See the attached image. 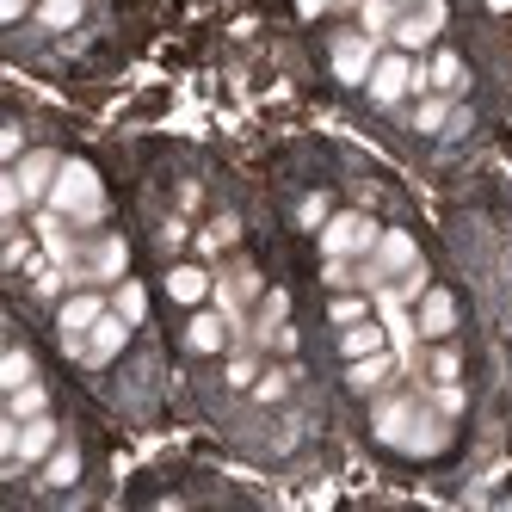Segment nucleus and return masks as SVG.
I'll return each instance as SVG.
<instances>
[{"instance_id": "nucleus-1", "label": "nucleus", "mask_w": 512, "mask_h": 512, "mask_svg": "<svg viewBox=\"0 0 512 512\" xmlns=\"http://www.w3.org/2000/svg\"><path fill=\"white\" fill-rule=\"evenodd\" d=\"M50 210H62L68 223L93 229L99 216H105V186H99V173H93L87 161H62L56 186H50Z\"/></svg>"}, {"instance_id": "nucleus-2", "label": "nucleus", "mask_w": 512, "mask_h": 512, "mask_svg": "<svg viewBox=\"0 0 512 512\" xmlns=\"http://www.w3.org/2000/svg\"><path fill=\"white\" fill-rule=\"evenodd\" d=\"M426 62H414V50H395V56H377L371 68V99L377 105H401L408 93H426Z\"/></svg>"}, {"instance_id": "nucleus-3", "label": "nucleus", "mask_w": 512, "mask_h": 512, "mask_svg": "<svg viewBox=\"0 0 512 512\" xmlns=\"http://www.w3.org/2000/svg\"><path fill=\"white\" fill-rule=\"evenodd\" d=\"M377 235L383 229L364 210H340V216H327V223H321V253H327V260H364V253L377 247Z\"/></svg>"}, {"instance_id": "nucleus-4", "label": "nucleus", "mask_w": 512, "mask_h": 512, "mask_svg": "<svg viewBox=\"0 0 512 512\" xmlns=\"http://www.w3.org/2000/svg\"><path fill=\"white\" fill-rule=\"evenodd\" d=\"M334 81L346 87H371V68H377V38L371 31H346V38H334Z\"/></svg>"}, {"instance_id": "nucleus-5", "label": "nucleus", "mask_w": 512, "mask_h": 512, "mask_svg": "<svg viewBox=\"0 0 512 512\" xmlns=\"http://www.w3.org/2000/svg\"><path fill=\"white\" fill-rule=\"evenodd\" d=\"M50 451H56V420H50V414L19 420V445H13V457H7V475H19V469H31V463H44Z\"/></svg>"}, {"instance_id": "nucleus-6", "label": "nucleus", "mask_w": 512, "mask_h": 512, "mask_svg": "<svg viewBox=\"0 0 512 512\" xmlns=\"http://www.w3.org/2000/svg\"><path fill=\"white\" fill-rule=\"evenodd\" d=\"M13 173H19V192H25L31 204H50V186H56V173H62V155L31 149V155L13 161Z\"/></svg>"}, {"instance_id": "nucleus-7", "label": "nucleus", "mask_w": 512, "mask_h": 512, "mask_svg": "<svg viewBox=\"0 0 512 512\" xmlns=\"http://www.w3.org/2000/svg\"><path fill=\"white\" fill-rule=\"evenodd\" d=\"M420 340H451L457 334V297L451 290H420Z\"/></svg>"}, {"instance_id": "nucleus-8", "label": "nucleus", "mask_w": 512, "mask_h": 512, "mask_svg": "<svg viewBox=\"0 0 512 512\" xmlns=\"http://www.w3.org/2000/svg\"><path fill=\"white\" fill-rule=\"evenodd\" d=\"M124 340H130V321H124L118 309H105V315L87 327V364H112V358L124 352Z\"/></svg>"}, {"instance_id": "nucleus-9", "label": "nucleus", "mask_w": 512, "mask_h": 512, "mask_svg": "<svg viewBox=\"0 0 512 512\" xmlns=\"http://www.w3.org/2000/svg\"><path fill=\"white\" fill-rule=\"evenodd\" d=\"M438 19H445V7H438V0H426V13H401V19H395V50H426L432 31H438Z\"/></svg>"}, {"instance_id": "nucleus-10", "label": "nucleus", "mask_w": 512, "mask_h": 512, "mask_svg": "<svg viewBox=\"0 0 512 512\" xmlns=\"http://www.w3.org/2000/svg\"><path fill=\"white\" fill-rule=\"evenodd\" d=\"M223 340H229V315H223V309H192L186 346H192V352H223Z\"/></svg>"}, {"instance_id": "nucleus-11", "label": "nucleus", "mask_w": 512, "mask_h": 512, "mask_svg": "<svg viewBox=\"0 0 512 512\" xmlns=\"http://www.w3.org/2000/svg\"><path fill=\"white\" fill-rule=\"evenodd\" d=\"M105 309H112V303H105L99 290H81V297H68V303H62V315H56V321H62V334H87V327H93Z\"/></svg>"}, {"instance_id": "nucleus-12", "label": "nucleus", "mask_w": 512, "mask_h": 512, "mask_svg": "<svg viewBox=\"0 0 512 512\" xmlns=\"http://www.w3.org/2000/svg\"><path fill=\"white\" fill-rule=\"evenodd\" d=\"M167 297L186 303V309H198V303L210 297V272H204V266H173V272H167Z\"/></svg>"}, {"instance_id": "nucleus-13", "label": "nucleus", "mask_w": 512, "mask_h": 512, "mask_svg": "<svg viewBox=\"0 0 512 512\" xmlns=\"http://www.w3.org/2000/svg\"><path fill=\"white\" fill-rule=\"evenodd\" d=\"M124 266H130V247L112 235L105 247H93V260H87V278H93V284H118V278H124Z\"/></svg>"}, {"instance_id": "nucleus-14", "label": "nucleus", "mask_w": 512, "mask_h": 512, "mask_svg": "<svg viewBox=\"0 0 512 512\" xmlns=\"http://www.w3.org/2000/svg\"><path fill=\"white\" fill-rule=\"evenodd\" d=\"M426 81H432L438 93H463V87H469V68H463L457 50H438V56L426 62Z\"/></svg>"}, {"instance_id": "nucleus-15", "label": "nucleus", "mask_w": 512, "mask_h": 512, "mask_svg": "<svg viewBox=\"0 0 512 512\" xmlns=\"http://www.w3.org/2000/svg\"><path fill=\"white\" fill-rule=\"evenodd\" d=\"M395 364H401L395 352H371V358H352V364H346V383H352V389H377V383H383V377L395 371Z\"/></svg>"}, {"instance_id": "nucleus-16", "label": "nucleus", "mask_w": 512, "mask_h": 512, "mask_svg": "<svg viewBox=\"0 0 512 512\" xmlns=\"http://www.w3.org/2000/svg\"><path fill=\"white\" fill-rule=\"evenodd\" d=\"M7 414L13 420H31V414H50V389L31 377V383H19V389H7Z\"/></svg>"}, {"instance_id": "nucleus-17", "label": "nucleus", "mask_w": 512, "mask_h": 512, "mask_svg": "<svg viewBox=\"0 0 512 512\" xmlns=\"http://www.w3.org/2000/svg\"><path fill=\"white\" fill-rule=\"evenodd\" d=\"M44 482H50V488H75V482H81V451L56 445V451L44 457Z\"/></svg>"}, {"instance_id": "nucleus-18", "label": "nucleus", "mask_w": 512, "mask_h": 512, "mask_svg": "<svg viewBox=\"0 0 512 512\" xmlns=\"http://www.w3.org/2000/svg\"><path fill=\"white\" fill-rule=\"evenodd\" d=\"M81 13H87V0H38V25H44V31L81 25Z\"/></svg>"}, {"instance_id": "nucleus-19", "label": "nucleus", "mask_w": 512, "mask_h": 512, "mask_svg": "<svg viewBox=\"0 0 512 512\" xmlns=\"http://www.w3.org/2000/svg\"><path fill=\"white\" fill-rule=\"evenodd\" d=\"M112 309H118V315H124L130 327H136V321H149V290L124 278V284H118V297H112Z\"/></svg>"}, {"instance_id": "nucleus-20", "label": "nucleus", "mask_w": 512, "mask_h": 512, "mask_svg": "<svg viewBox=\"0 0 512 512\" xmlns=\"http://www.w3.org/2000/svg\"><path fill=\"white\" fill-rule=\"evenodd\" d=\"M358 19H364V31H371V38H395V7H389V0H364V7H358Z\"/></svg>"}, {"instance_id": "nucleus-21", "label": "nucleus", "mask_w": 512, "mask_h": 512, "mask_svg": "<svg viewBox=\"0 0 512 512\" xmlns=\"http://www.w3.org/2000/svg\"><path fill=\"white\" fill-rule=\"evenodd\" d=\"M445 118H451V93H432V99H420L414 105V130H445Z\"/></svg>"}, {"instance_id": "nucleus-22", "label": "nucleus", "mask_w": 512, "mask_h": 512, "mask_svg": "<svg viewBox=\"0 0 512 512\" xmlns=\"http://www.w3.org/2000/svg\"><path fill=\"white\" fill-rule=\"evenodd\" d=\"M364 315H377V303H364V297H334V303H327V321H334V327H352Z\"/></svg>"}, {"instance_id": "nucleus-23", "label": "nucleus", "mask_w": 512, "mask_h": 512, "mask_svg": "<svg viewBox=\"0 0 512 512\" xmlns=\"http://www.w3.org/2000/svg\"><path fill=\"white\" fill-rule=\"evenodd\" d=\"M19 383H31V352L25 346H13L7 364H0V389H19Z\"/></svg>"}, {"instance_id": "nucleus-24", "label": "nucleus", "mask_w": 512, "mask_h": 512, "mask_svg": "<svg viewBox=\"0 0 512 512\" xmlns=\"http://www.w3.org/2000/svg\"><path fill=\"white\" fill-rule=\"evenodd\" d=\"M25 204H31V198L19 192V173H7V179H0V216H7V223H13V216H19Z\"/></svg>"}, {"instance_id": "nucleus-25", "label": "nucleus", "mask_w": 512, "mask_h": 512, "mask_svg": "<svg viewBox=\"0 0 512 512\" xmlns=\"http://www.w3.org/2000/svg\"><path fill=\"white\" fill-rule=\"evenodd\" d=\"M457 371H463L457 352H432V383H457Z\"/></svg>"}, {"instance_id": "nucleus-26", "label": "nucleus", "mask_w": 512, "mask_h": 512, "mask_svg": "<svg viewBox=\"0 0 512 512\" xmlns=\"http://www.w3.org/2000/svg\"><path fill=\"white\" fill-rule=\"evenodd\" d=\"M432 408L445 414V420H451V414H463V389H457V383H438V395H432Z\"/></svg>"}, {"instance_id": "nucleus-27", "label": "nucleus", "mask_w": 512, "mask_h": 512, "mask_svg": "<svg viewBox=\"0 0 512 512\" xmlns=\"http://www.w3.org/2000/svg\"><path fill=\"white\" fill-rule=\"evenodd\" d=\"M297 223H303V229H321V223H327V198H321V192H315V198H303Z\"/></svg>"}, {"instance_id": "nucleus-28", "label": "nucleus", "mask_w": 512, "mask_h": 512, "mask_svg": "<svg viewBox=\"0 0 512 512\" xmlns=\"http://www.w3.org/2000/svg\"><path fill=\"white\" fill-rule=\"evenodd\" d=\"M0 155H7V167L25 155V136H19V124H7V136H0Z\"/></svg>"}, {"instance_id": "nucleus-29", "label": "nucleus", "mask_w": 512, "mask_h": 512, "mask_svg": "<svg viewBox=\"0 0 512 512\" xmlns=\"http://www.w3.org/2000/svg\"><path fill=\"white\" fill-rule=\"evenodd\" d=\"M278 395H284V377H278V371L253 383V401H278Z\"/></svg>"}, {"instance_id": "nucleus-30", "label": "nucleus", "mask_w": 512, "mask_h": 512, "mask_svg": "<svg viewBox=\"0 0 512 512\" xmlns=\"http://www.w3.org/2000/svg\"><path fill=\"white\" fill-rule=\"evenodd\" d=\"M247 383H253V358H235L229 364V389H247Z\"/></svg>"}, {"instance_id": "nucleus-31", "label": "nucleus", "mask_w": 512, "mask_h": 512, "mask_svg": "<svg viewBox=\"0 0 512 512\" xmlns=\"http://www.w3.org/2000/svg\"><path fill=\"white\" fill-rule=\"evenodd\" d=\"M31 13V0H0V19H7V25H19Z\"/></svg>"}, {"instance_id": "nucleus-32", "label": "nucleus", "mask_w": 512, "mask_h": 512, "mask_svg": "<svg viewBox=\"0 0 512 512\" xmlns=\"http://www.w3.org/2000/svg\"><path fill=\"white\" fill-rule=\"evenodd\" d=\"M297 13H303V19H321V13H327V0H297Z\"/></svg>"}, {"instance_id": "nucleus-33", "label": "nucleus", "mask_w": 512, "mask_h": 512, "mask_svg": "<svg viewBox=\"0 0 512 512\" xmlns=\"http://www.w3.org/2000/svg\"><path fill=\"white\" fill-rule=\"evenodd\" d=\"M488 13H512V0H488Z\"/></svg>"}]
</instances>
